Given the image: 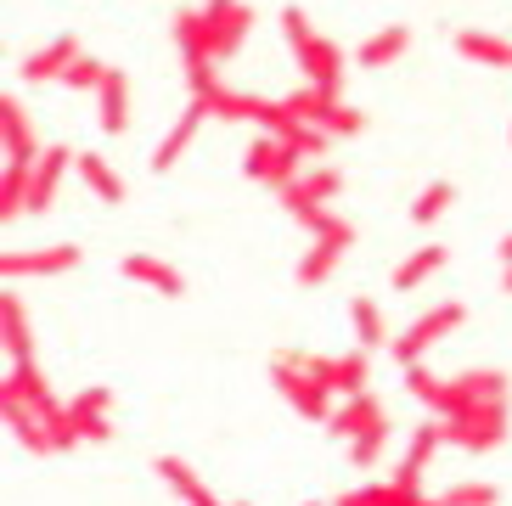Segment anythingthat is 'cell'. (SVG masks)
Segmentation results:
<instances>
[{"label":"cell","instance_id":"7a4b0ae2","mask_svg":"<svg viewBox=\"0 0 512 506\" xmlns=\"http://www.w3.org/2000/svg\"><path fill=\"white\" fill-rule=\"evenodd\" d=\"M406 383L422 405H434L439 417H456L467 405H490V400H507V377L501 372H462V377H434L422 366H406Z\"/></svg>","mask_w":512,"mask_h":506},{"label":"cell","instance_id":"4fadbf2b","mask_svg":"<svg viewBox=\"0 0 512 506\" xmlns=\"http://www.w3.org/2000/svg\"><path fill=\"white\" fill-rule=\"evenodd\" d=\"M74 158H79V152H68V147H46V152H40V164H34V180H29V203H23V214H46L51 203H57V186H62V175L74 169Z\"/></svg>","mask_w":512,"mask_h":506},{"label":"cell","instance_id":"6da1fadb","mask_svg":"<svg viewBox=\"0 0 512 506\" xmlns=\"http://www.w3.org/2000/svg\"><path fill=\"white\" fill-rule=\"evenodd\" d=\"M254 29V12L242 6V0H214L209 12H186L175 23V45H181L186 62H231L237 57V45L248 40Z\"/></svg>","mask_w":512,"mask_h":506},{"label":"cell","instance_id":"7402d4cb","mask_svg":"<svg viewBox=\"0 0 512 506\" xmlns=\"http://www.w3.org/2000/svg\"><path fill=\"white\" fill-rule=\"evenodd\" d=\"M0 327H6V355H12V366H29L34 343H29V315L17 304V293H6V304H0Z\"/></svg>","mask_w":512,"mask_h":506},{"label":"cell","instance_id":"83f0119b","mask_svg":"<svg viewBox=\"0 0 512 506\" xmlns=\"http://www.w3.org/2000/svg\"><path fill=\"white\" fill-rule=\"evenodd\" d=\"M68 439H74V445H107V439H113L107 411H79V405H68Z\"/></svg>","mask_w":512,"mask_h":506},{"label":"cell","instance_id":"9a60e30c","mask_svg":"<svg viewBox=\"0 0 512 506\" xmlns=\"http://www.w3.org/2000/svg\"><path fill=\"white\" fill-rule=\"evenodd\" d=\"M451 265V248H445V242H422L417 253H406V259H400V265H394V293H417L422 282H434L439 270Z\"/></svg>","mask_w":512,"mask_h":506},{"label":"cell","instance_id":"f546056e","mask_svg":"<svg viewBox=\"0 0 512 506\" xmlns=\"http://www.w3.org/2000/svg\"><path fill=\"white\" fill-rule=\"evenodd\" d=\"M496 501H501L496 484H456V490H445L439 506H496Z\"/></svg>","mask_w":512,"mask_h":506},{"label":"cell","instance_id":"8992f818","mask_svg":"<svg viewBox=\"0 0 512 506\" xmlns=\"http://www.w3.org/2000/svg\"><path fill=\"white\" fill-rule=\"evenodd\" d=\"M271 377H276V388L287 394V405H293L299 417L332 422V388L310 372V355H304V349H287V355L271 366Z\"/></svg>","mask_w":512,"mask_h":506},{"label":"cell","instance_id":"9c48e42d","mask_svg":"<svg viewBox=\"0 0 512 506\" xmlns=\"http://www.w3.org/2000/svg\"><path fill=\"white\" fill-rule=\"evenodd\" d=\"M338 192H344V175H338L332 164H310L299 180H293V186H287L282 197H287V214H293V220L304 225L310 214H321V209H327V203H332Z\"/></svg>","mask_w":512,"mask_h":506},{"label":"cell","instance_id":"ffe728a7","mask_svg":"<svg viewBox=\"0 0 512 506\" xmlns=\"http://www.w3.org/2000/svg\"><path fill=\"white\" fill-rule=\"evenodd\" d=\"M456 51L467 62H484V68H512V40L490 29H456Z\"/></svg>","mask_w":512,"mask_h":506},{"label":"cell","instance_id":"cb8c5ba5","mask_svg":"<svg viewBox=\"0 0 512 506\" xmlns=\"http://www.w3.org/2000/svg\"><path fill=\"white\" fill-rule=\"evenodd\" d=\"M158 473H164V484H169L175 495H181L186 506H220V501H214L209 484H203V478H197L186 462H175V456H164V462H158Z\"/></svg>","mask_w":512,"mask_h":506},{"label":"cell","instance_id":"52a82bcc","mask_svg":"<svg viewBox=\"0 0 512 506\" xmlns=\"http://www.w3.org/2000/svg\"><path fill=\"white\" fill-rule=\"evenodd\" d=\"M439 428H445V445L456 450H496L507 445V400H490V405H467V411H456V417H439Z\"/></svg>","mask_w":512,"mask_h":506},{"label":"cell","instance_id":"e575fe53","mask_svg":"<svg viewBox=\"0 0 512 506\" xmlns=\"http://www.w3.org/2000/svg\"><path fill=\"white\" fill-rule=\"evenodd\" d=\"M507 293H512V265H507Z\"/></svg>","mask_w":512,"mask_h":506},{"label":"cell","instance_id":"8fae6325","mask_svg":"<svg viewBox=\"0 0 512 506\" xmlns=\"http://www.w3.org/2000/svg\"><path fill=\"white\" fill-rule=\"evenodd\" d=\"M79 57H85V51H79V34H62V40L40 45L34 57H23V68H17V74L29 79V85H62V79H68V68H74Z\"/></svg>","mask_w":512,"mask_h":506},{"label":"cell","instance_id":"5bb4252c","mask_svg":"<svg viewBox=\"0 0 512 506\" xmlns=\"http://www.w3.org/2000/svg\"><path fill=\"white\" fill-rule=\"evenodd\" d=\"M0 141H6V164H40V135L29 130V113H23V102L17 96H6L0 102Z\"/></svg>","mask_w":512,"mask_h":506},{"label":"cell","instance_id":"d4e9b609","mask_svg":"<svg viewBox=\"0 0 512 506\" xmlns=\"http://www.w3.org/2000/svg\"><path fill=\"white\" fill-rule=\"evenodd\" d=\"M349 321H355V349L372 355L377 343H389V332H383V310H377L372 298H355V304H349Z\"/></svg>","mask_w":512,"mask_h":506},{"label":"cell","instance_id":"7c38bea8","mask_svg":"<svg viewBox=\"0 0 512 506\" xmlns=\"http://www.w3.org/2000/svg\"><path fill=\"white\" fill-rule=\"evenodd\" d=\"M310 372L321 377V383L332 388V394H366V377H372V360H366V349H349V355L327 360V355H310Z\"/></svg>","mask_w":512,"mask_h":506},{"label":"cell","instance_id":"2e32d148","mask_svg":"<svg viewBox=\"0 0 512 506\" xmlns=\"http://www.w3.org/2000/svg\"><path fill=\"white\" fill-rule=\"evenodd\" d=\"M124 276L141 287H152V293H164V298H186V276L175 265H164L158 253H124Z\"/></svg>","mask_w":512,"mask_h":506},{"label":"cell","instance_id":"4316f807","mask_svg":"<svg viewBox=\"0 0 512 506\" xmlns=\"http://www.w3.org/2000/svg\"><path fill=\"white\" fill-rule=\"evenodd\" d=\"M451 203H456V186H451V180H428V186L417 192V203H411V220H417V225H434L439 214L451 209Z\"/></svg>","mask_w":512,"mask_h":506},{"label":"cell","instance_id":"603a6c76","mask_svg":"<svg viewBox=\"0 0 512 506\" xmlns=\"http://www.w3.org/2000/svg\"><path fill=\"white\" fill-rule=\"evenodd\" d=\"M377 422H383V405H377L372 394H349V400H344V411H332V422H327V428H332V433H344V439H355V433L377 428Z\"/></svg>","mask_w":512,"mask_h":506},{"label":"cell","instance_id":"30bf717a","mask_svg":"<svg viewBox=\"0 0 512 506\" xmlns=\"http://www.w3.org/2000/svg\"><path fill=\"white\" fill-rule=\"evenodd\" d=\"M79 265V248L74 242H62V248H17L0 259L6 270V282H23V276H62V270Z\"/></svg>","mask_w":512,"mask_h":506},{"label":"cell","instance_id":"484cf974","mask_svg":"<svg viewBox=\"0 0 512 506\" xmlns=\"http://www.w3.org/2000/svg\"><path fill=\"white\" fill-rule=\"evenodd\" d=\"M29 180H34V164H6V180H0V220H17L23 214Z\"/></svg>","mask_w":512,"mask_h":506},{"label":"cell","instance_id":"836d02e7","mask_svg":"<svg viewBox=\"0 0 512 506\" xmlns=\"http://www.w3.org/2000/svg\"><path fill=\"white\" fill-rule=\"evenodd\" d=\"M501 259H507V265H512V231H507V237H501Z\"/></svg>","mask_w":512,"mask_h":506},{"label":"cell","instance_id":"e0dca14e","mask_svg":"<svg viewBox=\"0 0 512 506\" xmlns=\"http://www.w3.org/2000/svg\"><path fill=\"white\" fill-rule=\"evenodd\" d=\"M203 119H209V107H203V102H192V107L181 113V119H175V130H169L164 141H158V152H152V175H169V169L181 164V152L197 141V130H203Z\"/></svg>","mask_w":512,"mask_h":506},{"label":"cell","instance_id":"4dcf8cb0","mask_svg":"<svg viewBox=\"0 0 512 506\" xmlns=\"http://www.w3.org/2000/svg\"><path fill=\"white\" fill-rule=\"evenodd\" d=\"M102 79H107V62L79 57L74 68H68V79H62V85H74V90H102Z\"/></svg>","mask_w":512,"mask_h":506},{"label":"cell","instance_id":"d6986e66","mask_svg":"<svg viewBox=\"0 0 512 506\" xmlns=\"http://www.w3.org/2000/svg\"><path fill=\"white\" fill-rule=\"evenodd\" d=\"M96 102H102V130L124 135V124H130V74H124V68H107Z\"/></svg>","mask_w":512,"mask_h":506},{"label":"cell","instance_id":"5b68a950","mask_svg":"<svg viewBox=\"0 0 512 506\" xmlns=\"http://www.w3.org/2000/svg\"><path fill=\"white\" fill-rule=\"evenodd\" d=\"M310 253H304L299 259V270H293V276H299V287H321L332 276V270H338V259H344V248L349 242H355V225L349 220H338V214H310Z\"/></svg>","mask_w":512,"mask_h":506},{"label":"cell","instance_id":"d6a6232c","mask_svg":"<svg viewBox=\"0 0 512 506\" xmlns=\"http://www.w3.org/2000/svg\"><path fill=\"white\" fill-rule=\"evenodd\" d=\"M74 405H79V411H107V405H113V394H107V388H85Z\"/></svg>","mask_w":512,"mask_h":506},{"label":"cell","instance_id":"277c9868","mask_svg":"<svg viewBox=\"0 0 512 506\" xmlns=\"http://www.w3.org/2000/svg\"><path fill=\"white\" fill-rule=\"evenodd\" d=\"M304 169H310V152L299 141H287V135H259L248 147V158H242V175L254 186H271V192H287Z\"/></svg>","mask_w":512,"mask_h":506},{"label":"cell","instance_id":"1f68e13d","mask_svg":"<svg viewBox=\"0 0 512 506\" xmlns=\"http://www.w3.org/2000/svg\"><path fill=\"white\" fill-rule=\"evenodd\" d=\"M389 501H394V490H389V484H366V490L338 495V506H389Z\"/></svg>","mask_w":512,"mask_h":506},{"label":"cell","instance_id":"ac0fdd59","mask_svg":"<svg viewBox=\"0 0 512 506\" xmlns=\"http://www.w3.org/2000/svg\"><path fill=\"white\" fill-rule=\"evenodd\" d=\"M411 51V29L406 23H389V29H377L372 40L355 51V68H366V74H377V68H389V62H400Z\"/></svg>","mask_w":512,"mask_h":506},{"label":"cell","instance_id":"44dd1931","mask_svg":"<svg viewBox=\"0 0 512 506\" xmlns=\"http://www.w3.org/2000/svg\"><path fill=\"white\" fill-rule=\"evenodd\" d=\"M74 169H79V180H85V186L102 197V203H124V180L113 175V164H107L102 152H79Z\"/></svg>","mask_w":512,"mask_h":506},{"label":"cell","instance_id":"3957f363","mask_svg":"<svg viewBox=\"0 0 512 506\" xmlns=\"http://www.w3.org/2000/svg\"><path fill=\"white\" fill-rule=\"evenodd\" d=\"M282 29H287V45H293L304 79H310V90L338 96V90H344V51H338L332 40H321V34H310V17H304L299 6L282 12Z\"/></svg>","mask_w":512,"mask_h":506},{"label":"cell","instance_id":"f1b7e54d","mask_svg":"<svg viewBox=\"0 0 512 506\" xmlns=\"http://www.w3.org/2000/svg\"><path fill=\"white\" fill-rule=\"evenodd\" d=\"M383 445H389V417L377 422V428H366V433H355V439H349V462H355V467H377Z\"/></svg>","mask_w":512,"mask_h":506},{"label":"cell","instance_id":"ba28073f","mask_svg":"<svg viewBox=\"0 0 512 506\" xmlns=\"http://www.w3.org/2000/svg\"><path fill=\"white\" fill-rule=\"evenodd\" d=\"M467 321V310L462 304H434V310L428 315H417V321H411V327H400L389 338V355L400 360V366H422V355H428V349H434V343H445L451 338L456 327H462Z\"/></svg>","mask_w":512,"mask_h":506},{"label":"cell","instance_id":"d590c367","mask_svg":"<svg viewBox=\"0 0 512 506\" xmlns=\"http://www.w3.org/2000/svg\"><path fill=\"white\" fill-rule=\"evenodd\" d=\"M310 506H316V501H310Z\"/></svg>","mask_w":512,"mask_h":506}]
</instances>
